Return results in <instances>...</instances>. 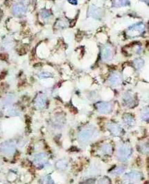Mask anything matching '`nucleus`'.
I'll list each match as a JSON object with an SVG mask.
<instances>
[{
  "label": "nucleus",
  "mask_w": 149,
  "mask_h": 184,
  "mask_svg": "<svg viewBox=\"0 0 149 184\" xmlns=\"http://www.w3.org/2000/svg\"><path fill=\"white\" fill-rule=\"evenodd\" d=\"M97 135L96 132V129L94 127H87L83 129L79 134V140L83 143H88L95 138V136Z\"/></svg>",
  "instance_id": "nucleus-1"
},
{
  "label": "nucleus",
  "mask_w": 149,
  "mask_h": 184,
  "mask_svg": "<svg viewBox=\"0 0 149 184\" xmlns=\"http://www.w3.org/2000/svg\"><path fill=\"white\" fill-rule=\"evenodd\" d=\"M132 153L131 146L128 144H124L119 148L117 152V157L121 161H126L131 157Z\"/></svg>",
  "instance_id": "nucleus-2"
},
{
  "label": "nucleus",
  "mask_w": 149,
  "mask_h": 184,
  "mask_svg": "<svg viewBox=\"0 0 149 184\" xmlns=\"http://www.w3.org/2000/svg\"><path fill=\"white\" fill-rule=\"evenodd\" d=\"M0 152L6 156H12L15 152V144L13 141H8L0 145Z\"/></svg>",
  "instance_id": "nucleus-3"
},
{
  "label": "nucleus",
  "mask_w": 149,
  "mask_h": 184,
  "mask_svg": "<svg viewBox=\"0 0 149 184\" xmlns=\"http://www.w3.org/2000/svg\"><path fill=\"white\" fill-rule=\"evenodd\" d=\"M96 107L98 112L101 114H108L112 109V106L107 102H99L96 104Z\"/></svg>",
  "instance_id": "nucleus-4"
},
{
  "label": "nucleus",
  "mask_w": 149,
  "mask_h": 184,
  "mask_svg": "<svg viewBox=\"0 0 149 184\" xmlns=\"http://www.w3.org/2000/svg\"><path fill=\"white\" fill-rule=\"evenodd\" d=\"M47 160H48L47 157L44 153H40L35 157L34 163L37 167H41L45 166L47 163Z\"/></svg>",
  "instance_id": "nucleus-5"
},
{
  "label": "nucleus",
  "mask_w": 149,
  "mask_h": 184,
  "mask_svg": "<svg viewBox=\"0 0 149 184\" xmlns=\"http://www.w3.org/2000/svg\"><path fill=\"white\" fill-rule=\"evenodd\" d=\"M47 103V96L43 94H39L35 98V106L37 109H43L44 106L46 105Z\"/></svg>",
  "instance_id": "nucleus-6"
},
{
  "label": "nucleus",
  "mask_w": 149,
  "mask_h": 184,
  "mask_svg": "<svg viewBox=\"0 0 149 184\" xmlns=\"http://www.w3.org/2000/svg\"><path fill=\"white\" fill-rule=\"evenodd\" d=\"M108 130L110 132V133L112 134V135L118 136H120L122 132V129L121 127L119 125L116 124V123H112V122H110V123L108 124Z\"/></svg>",
  "instance_id": "nucleus-7"
},
{
  "label": "nucleus",
  "mask_w": 149,
  "mask_h": 184,
  "mask_svg": "<svg viewBox=\"0 0 149 184\" xmlns=\"http://www.w3.org/2000/svg\"><path fill=\"white\" fill-rule=\"evenodd\" d=\"M113 50L109 46L104 47L102 50V59L104 61H110L113 58Z\"/></svg>",
  "instance_id": "nucleus-8"
},
{
  "label": "nucleus",
  "mask_w": 149,
  "mask_h": 184,
  "mask_svg": "<svg viewBox=\"0 0 149 184\" xmlns=\"http://www.w3.org/2000/svg\"><path fill=\"white\" fill-rule=\"evenodd\" d=\"M121 81H122L121 76L119 74H117V73L112 74L110 76L109 79H108V82H109V84L111 86L113 87L119 85V84L121 83Z\"/></svg>",
  "instance_id": "nucleus-9"
},
{
  "label": "nucleus",
  "mask_w": 149,
  "mask_h": 184,
  "mask_svg": "<svg viewBox=\"0 0 149 184\" xmlns=\"http://www.w3.org/2000/svg\"><path fill=\"white\" fill-rule=\"evenodd\" d=\"M88 14L92 17H93L94 18L99 19L102 16V11L98 7H96L95 6H91L89 8Z\"/></svg>",
  "instance_id": "nucleus-10"
},
{
  "label": "nucleus",
  "mask_w": 149,
  "mask_h": 184,
  "mask_svg": "<svg viewBox=\"0 0 149 184\" xmlns=\"http://www.w3.org/2000/svg\"><path fill=\"white\" fill-rule=\"evenodd\" d=\"M26 11H27L26 7L24 5H22V4H15V5L13 6V12L15 15H24L26 13Z\"/></svg>",
  "instance_id": "nucleus-11"
},
{
  "label": "nucleus",
  "mask_w": 149,
  "mask_h": 184,
  "mask_svg": "<svg viewBox=\"0 0 149 184\" xmlns=\"http://www.w3.org/2000/svg\"><path fill=\"white\" fill-rule=\"evenodd\" d=\"M140 178H141V174L139 173H138V172H131V173H128L125 175V179H126L128 181H139V179H140Z\"/></svg>",
  "instance_id": "nucleus-12"
},
{
  "label": "nucleus",
  "mask_w": 149,
  "mask_h": 184,
  "mask_svg": "<svg viewBox=\"0 0 149 184\" xmlns=\"http://www.w3.org/2000/svg\"><path fill=\"white\" fill-rule=\"evenodd\" d=\"M144 29H145V26L143 23H138L132 25V27H130L128 28V31L130 32H138L141 33L143 32Z\"/></svg>",
  "instance_id": "nucleus-13"
},
{
  "label": "nucleus",
  "mask_w": 149,
  "mask_h": 184,
  "mask_svg": "<svg viewBox=\"0 0 149 184\" xmlns=\"http://www.w3.org/2000/svg\"><path fill=\"white\" fill-rule=\"evenodd\" d=\"M124 100L125 103H126L128 106H129V107H132V106L134 105V100L133 98V96H132L131 94H125L124 96Z\"/></svg>",
  "instance_id": "nucleus-14"
},
{
  "label": "nucleus",
  "mask_w": 149,
  "mask_h": 184,
  "mask_svg": "<svg viewBox=\"0 0 149 184\" xmlns=\"http://www.w3.org/2000/svg\"><path fill=\"white\" fill-rule=\"evenodd\" d=\"M130 4L129 0H114L112 5L114 7L126 6Z\"/></svg>",
  "instance_id": "nucleus-15"
},
{
  "label": "nucleus",
  "mask_w": 149,
  "mask_h": 184,
  "mask_svg": "<svg viewBox=\"0 0 149 184\" xmlns=\"http://www.w3.org/2000/svg\"><path fill=\"white\" fill-rule=\"evenodd\" d=\"M101 152L105 155H110L112 152V148L109 144H105L101 148Z\"/></svg>",
  "instance_id": "nucleus-16"
},
{
  "label": "nucleus",
  "mask_w": 149,
  "mask_h": 184,
  "mask_svg": "<svg viewBox=\"0 0 149 184\" xmlns=\"http://www.w3.org/2000/svg\"><path fill=\"white\" fill-rule=\"evenodd\" d=\"M123 119H124V121L125 122V124L127 125H132L134 124V119L133 117L130 114H125L124 116V118H123Z\"/></svg>",
  "instance_id": "nucleus-17"
},
{
  "label": "nucleus",
  "mask_w": 149,
  "mask_h": 184,
  "mask_svg": "<svg viewBox=\"0 0 149 184\" xmlns=\"http://www.w3.org/2000/svg\"><path fill=\"white\" fill-rule=\"evenodd\" d=\"M134 65L138 69H141L144 65V60L141 58H138L134 60Z\"/></svg>",
  "instance_id": "nucleus-18"
},
{
  "label": "nucleus",
  "mask_w": 149,
  "mask_h": 184,
  "mask_svg": "<svg viewBox=\"0 0 149 184\" xmlns=\"http://www.w3.org/2000/svg\"><path fill=\"white\" fill-rule=\"evenodd\" d=\"M56 166L58 169L63 170V169L66 168V167L67 166V162L66 160H64V159L60 160V161H58L57 162V163H56Z\"/></svg>",
  "instance_id": "nucleus-19"
},
{
  "label": "nucleus",
  "mask_w": 149,
  "mask_h": 184,
  "mask_svg": "<svg viewBox=\"0 0 149 184\" xmlns=\"http://www.w3.org/2000/svg\"><path fill=\"white\" fill-rule=\"evenodd\" d=\"M7 114L11 116H18L19 114V111L18 109H16L15 107H11L7 110Z\"/></svg>",
  "instance_id": "nucleus-20"
},
{
  "label": "nucleus",
  "mask_w": 149,
  "mask_h": 184,
  "mask_svg": "<svg viewBox=\"0 0 149 184\" xmlns=\"http://www.w3.org/2000/svg\"><path fill=\"white\" fill-rule=\"evenodd\" d=\"M124 171H125L124 167H118L113 170L112 174H115V175H119V174L124 173Z\"/></svg>",
  "instance_id": "nucleus-21"
},
{
  "label": "nucleus",
  "mask_w": 149,
  "mask_h": 184,
  "mask_svg": "<svg viewBox=\"0 0 149 184\" xmlns=\"http://www.w3.org/2000/svg\"><path fill=\"white\" fill-rule=\"evenodd\" d=\"M40 14H41V17L43 18L44 20H48V19L51 17L50 12L47 10L42 11Z\"/></svg>",
  "instance_id": "nucleus-22"
},
{
  "label": "nucleus",
  "mask_w": 149,
  "mask_h": 184,
  "mask_svg": "<svg viewBox=\"0 0 149 184\" xmlns=\"http://www.w3.org/2000/svg\"><path fill=\"white\" fill-rule=\"evenodd\" d=\"M14 100V97L13 96H8L7 97L5 98L4 99L3 103L5 104V105H9V104H11L13 102Z\"/></svg>",
  "instance_id": "nucleus-23"
},
{
  "label": "nucleus",
  "mask_w": 149,
  "mask_h": 184,
  "mask_svg": "<svg viewBox=\"0 0 149 184\" xmlns=\"http://www.w3.org/2000/svg\"><path fill=\"white\" fill-rule=\"evenodd\" d=\"M97 184H110V179L107 177H104L98 181Z\"/></svg>",
  "instance_id": "nucleus-24"
},
{
  "label": "nucleus",
  "mask_w": 149,
  "mask_h": 184,
  "mask_svg": "<svg viewBox=\"0 0 149 184\" xmlns=\"http://www.w3.org/2000/svg\"><path fill=\"white\" fill-rule=\"evenodd\" d=\"M141 119L144 120V121H148V108H147V109H146V112H145V110H144V112H142V113H141Z\"/></svg>",
  "instance_id": "nucleus-25"
},
{
  "label": "nucleus",
  "mask_w": 149,
  "mask_h": 184,
  "mask_svg": "<svg viewBox=\"0 0 149 184\" xmlns=\"http://www.w3.org/2000/svg\"><path fill=\"white\" fill-rule=\"evenodd\" d=\"M51 74H49V73H42V74H40V76L41 78H49L51 76Z\"/></svg>",
  "instance_id": "nucleus-26"
},
{
  "label": "nucleus",
  "mask_w": 149,
  "mask_h": 184,
  "mask_svg": "<svg viewBox=\"0 0 149 184\" xmlns=\"http://www.w3.org/2000/svg\"><path fill=\"white\" fill-rule=\"evenodd\" d=\"M68 2H69L71 4H73V5H77L78 4L77 0H68Z\"/></svg>",
  "instance_id": "nucleus-27"
},
{
  "label": "nucleus",
  "mask_w": 149,
  "mask_h": 184,
  "mask_svg": "<svg viewBox=\"0 0 149 184\" xmlns=\"http://www.w3.org/2000/svg\"><path fill=\"white\" fill-rule=\"evenodd\" d=\"M140 1H142L144 2H145V3H146L147 4H148V0H140Z\"/></svg>",
  "instance_id": "nucleus-28"
}]
</instances>
